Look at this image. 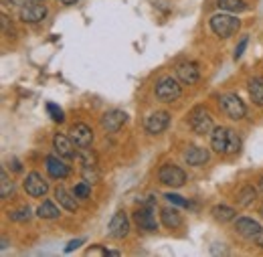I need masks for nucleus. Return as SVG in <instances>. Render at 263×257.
I'll return each instance as SVG.
<instances>
[{
    "instance_id": "f257e3e1",
    "label": "nucleus",
    "mask_w": 263,
    "mask_h": 257,
    "mask_svg": "<svg viewBox=\"0 0 263 257\" xmlns=\"http://www.w3.org/2000/svg\"><path fill=\"white\" fill-rule=\"evenodd\" d=\"M211 146L219 154H235V152L241 150V138L233 130L215 128L213 130V138H211Z\"/></svg>"
},
{
    "instance_id": "f03ea898",
    "label": "nucleus",
    "mask_w": 263,
    "mask_h": 257,
    "mask_svg": "<svg viewBox=\"0 0 263 257\" xmlns=\"http://www.w3.org/2000/svg\"><path fill=\"white\" fill-rule=\"evenodd\" d=\"M209 25H211V31L215 32L217 36L229 39V36H233L235 32L239 31L241 21H239L237 16L229 14V12H219V14H213V16H211Z\"/></svg>"
},
{
    "instance_id": "7ed1b4c3",
    "label": "nucleus",
    "mask_w": 263,
    "mask_h": 257,
    "mask_svg": "<svg viewBox=\"0 0 263 257\" xmlns=\"http://www.w3.org/2000/svg\"><path fill=\"white\" fill-rule=\"evenodd\" d=\"M154 94H156V97H158L160 101L170 103V101H176L178 97L182 96V87H180V83H178L176 79L164 77V79H160V81L156 83Z\"/></svg>"
},
{
    "instance_id": "20e7f679",
    "label": "nucleus",
    "mask_w": 263,
    "mask_h": 257,
    "mask_svg": "<svg viewBox=\"0 0 263 257\" xmlns=\"http://www.w3.org/2000/svg\"><path fill=\"white\" fill-rule=\"evenodd\" d=\"M221 107H223V112L229 116L231 120H243L245 114H247V107H245L243 99L237 96V94H225V96H221Z\"/></svg>"
},
{
    "instance_id": "39448f33",
    "label": "nucleus",
    "mask_w": 263,
    "mask_h": 257,
    "mask_svg": "<svg viewBox=\"0 0 263 257\" xmlns=\"http://www.w3.org/2000/svg\"><path fill=\"white\" fill-rule=\"evenodd\" d=\"M158 178L160 182L166 185V187H172V189H178L186 182V174L182 168L174 166V164H164L160 170H158Z\"/></svg>"
},
{
    "instance_id": "423d86ee",
    "label": "nucleus",
    "mask_w": 263,
    "mask_h": 257,
    "mask_svg": "<svg viewBox=\"0 0 263 257\" xmlns=\"http://www.w3.org/2000/svg\"><path fill=\"white\" fill-rule=\"evenodd\" d=\"M134 221L142 231H156L158 229V221L154 215V205H142L136 213H134Z\"/></svg>"
},
{
    "instance_id": "0eeeda50",
    "label": "nucleus",
    "mask_w": 263,
    "mask_h": 257,
    "mask_svg": "<svg viewBox=\"0 0 263 257\" xmlns=\"http://www.w3.org/2000/svg\"><path fill=\"white\" fill-rule=\"evenodd\" d=\"M191 128L197 132L198 136H206L211 134L215 126H213V118L209 116V112L204 107H197L191 116Z\"/></svg>"
},
{
    "instance_id": "6e6552de",
    "label": "nucleus",
    "mask_w": 263,
    "mask_h": 257,
    "mask_svg": "<svg viewBox=\"0 0 263 257\" xmlns=\"http://www.w3.org/2000/svg\"><path fill=\"white\" fill-rule=\"evenodd\" d=\"M128 122V114L124 109H109L101 116V128L105 132H118L124 124Z\"/></svg>"
},
{
    "instance_id": "1a4fd4ad",
    "label": "nucleus",
    "mask_w": 263,
    "mask_h": 257,
    "mask_svg": "<svg viewBox=\"0 0 263 257\" xmlns=\"http://www.w3.org/2000/svg\"><path fill=\"white\" fill-rule=\"evenodd\" d=\"M69 138L73 140V144L77 148H89L91 142H93V130L87 124H75L69 130Z\"/></svg>"
},
{
    "instance_id": "9d476101",
    "label": "nucleus",
    "mask_w": 263,
    "mask_h": 257,
    "mask_svg": "<svg viewBox=\"0 0 263 257\" xmlns=\"http://www.w3.org/2000/svg\"><path fill=\"white\" fill-rule=\"evenodd\" d=\"M170 124V114L168 112H154L146 118L144 128L148 134H162Z\"/></svg>"
},
{
    "instance_id": "9b49d317",
    "label": "nucleus",
    "mask_w": 263,
    "mask_h": 257,
    "mask_svg": "<svg viewBox=\"0 0 263 257\" xmlns=\"http://www.w3.org/2000/svg\"><path fill=\"white\" fill-rule=\"evenodd\" d=\"M18 14H21V21H25V23H41L47 16V8L41 2H29V4L21 6Z\"/></svg>"
},
{
    "instance_id": "f8f14e48",
    "label": "nucleus",
    "mask_w": 263,
    "mask_h": 257,
    "mask_svg": "<svg viewBox=\"0 0 263 257\" xmlns=\"http://www.w3.org/2000/svg\"><path fill=\"white\" fill-rule=\"evenodd\" d=\"M107 229H109V235H111L114 239H124V237L130 233V221H128L126 213H124V211H118V213L111 217Z\"/></svg>"
},
{
    "instance_id": "ddd939ff",
    "label": "nucleus",
    "mask_w": 263,
    "mask_h": 257,
    "mask_svg": "<svg viewBox=\"0 0 263 257\" xmlns=\"http://www.w3.org/2000/svg\"><path fill=\"white\" fill-rule=\"evenodd\" d=\"M25 191L31 194V196H34V198H39V196H45V194H47L49 185H47V180H45L39 172H31V174H27Z\"/></svg>"
},
{
    "instance_id": "4468645a",
    "label": "nucleus",
    "mask_w": 263,
    "mask_h": 257,
    "mask_svg": "<svg viewBox=\"0 0 263 257\" xmlns=\"http://www.w3.org/2000/svg\"><path fill=\"white\" fill-rule=\"evenodd\" d=\"M176 75L186 85H195L198 81V77H200L197 63H193V61H182V63L176 65Z\"/></svg>"
},
{
    "instance_id": "2eb2a0df",
    "label": "nucleus",
    "mask_w": 263,
    "mask_h": 257,
    "mask_svg": "<svg viewBox=\"0 0 263 257\" xmlns=\"http://www.w3.org/2000/svg\"><path fill=\"white\" fill-rule=\"evenodd\" d=\"M45 162H47V172L57 180H63L71 174V168L61 160V156H47Z\"/></svg>"
},
{
    "instance_id": "dca6fc26",
    "label": "nucleus",
    "mask_w": 263,
    "mask_h": 257,
    "mask_svg": "<svg viewBox=\"0 0 263 257\" xmlns=\"http://www.w3.org/2000/svg\"><path fill=\"white\" fill-rule=\"evenodd\" d=\"M73 140L71 138H67L63 134H57L55 138H53V148H55V154L57 156H61V158H73L77 152L73 150Z\"/></svg>"
},
{
    "instance_id": "f3484780",
    "label": "nucleus",
    "mask_w": 263,
    "mask_h": 257,
    "mask_svg": "<svg viewBox=\"0 0 263 257\" xmlns=\"http://www.w3.org/2000/svg\"><path fill=\"white\" fill-rule=\"evenodd\" d=\"M259 229H261V225H259L257 221L247 219V217H241V219H237V223H235V231H237L241 237H245V239H253Z\"/></svg>"
},
{
    "instance_id": "a211bd4d",
    "label": "nucleus",
    "mask_w": 263,
    "mask_h": 257,
    "mask_svg": "<svg viewBox=\"0 0 263 257\" xmlns=\"http://www.w3.org/2000/svg\"><path fill=\"white\" fill-rule=\"evenodd\" d=\"M55 198H57V203L61 205V207H65L67 211H71V213H75L77 211V196L73 191H67L65 187H57L55 189Z\"/></svg>"
},
{
    "instance_id": "6ab92c4d",
    "label": "nucleus",
    "mask_w": 263,
    "mask_h": 257,
    "mask_svg": "<svg viewBox=\"0 0 263 257\" xmlns=\"http://www.w3.org/2000/svg\"><path fill=\"white\" fill-rule=\"evenodd\" d=\"M184 160L191 166H202L209 160V150L206 148H200V146H191L186 152H184Z\"/></svg>"
},
{
    "instance_id": "aec40b11",
    "label": "nucleus",
    "mask_w": 263,
    "mask_h": 257,
    "mask_svg": "<svg viewBox=\"0 0 263 257\" xmlns=\"http://www.w3.org/2000/svg\"><path fill=\"white\" fill-rule=\"evenodd\" d=\"M211 213H213V217L217 219V221H221V223H227V221H233L235 219V209L233 207H227V205H217V207H213L211 209Z\"/></svg>"
},
{
    "instance_id": "412c9836",
    "label": "nucleus",
    "mask_w": 263,
    "mask_h": 257,
    "mask_svg": "<svg viewBox=\"0 0 263 257\" xmlns=\"http://www.w3.org/2000/svg\"><path fill=\"white\" fill-rule=\"evenodd\" d=\"M162 223H164L168 229H178L182 225V217L176 209H162Z\"/></svg>"
},
{
    "instance_id": "4be33fe9",
    "label": "nucleus",
    "mask_w": 263,
    "mask_h": 257,
    "mask_svg": "<svg viewBox=\"0 0 263 257\" xmlns=\"http://www.w3.org/2000/svg\"><path fill=\"white\" fill-rule=\"evenodd\" d=\"M249 96L255 105H263V77H255L249 81Z\"/></svg>"
},
{
    "instance_id": "5701e85b",
    "label": "nucleus",
    "mask_w": 263,
    "mask_h": 257,
    "mask_svg": "<svg viewBox=\"0 0 263 257\" xmlns=\"http://www.w3.org/2000/svg\"><path fill=\"white\" fill-rule=\"evenodd\" d=\"M36 215H39L41 219H57L61 213H59V209L55 207V203L43 200V203L39 205V209H36Z\"/></svg>"
},
{
    "instance_id": "b1692460",
    "label": "nucleus",
    "mask_w": 263,
    "mask_h": 257,
    "mask_svg": "<svg viewBox=\"0 0 263 257\" xmlns=\"http://www.w3.org/2000/svg\"><path fill=\"white\" fill-rule=\"evenodd\" d=\"M255 198H257V191H255L253 187H249V185L243 187V189L237 193V203H239L241 207H249Z\"/></svg>"
},
{
    "instance_id": "393cba45",
    "label": "nucleus",
    "mask_w": 263,
    "mask_h": 257,
    "mask_svg": "<svg viewBox=\"0 0 263 257\" xmlns=\"http://www.w3.org/2000/svg\"><path fill=\"white\" fill-rule=\"evenodd\" d=\"M217 6L225 12H243L247 8L243 0H217Z\"/></svg>"
},
{
    "instance_id": "a878e982",
    "label": "nucleus",
    "mask_w": 263,
    "mask_h": 257,
    "mask_svg": "<svg viewBox=\"0 0 263 257\" xmlns=\"http://www.w3.org/2000/svg\"><path fill=\"white\" fill-rule=\"evenodd\" d=\"M12 191H14V185H12L10 176L6 174V170L2 168L0 170V198H8L12 194Z\"/></svg>"
},
{
    "instance_id": "bb28decb",
    "label": "nucleus",
    "mask_w": 263,
    "mask_h": 257,
    "mask_svg": "<svg viewBox=\"0 0 263 257\" xmlns=\"http://www.w3.org/2000/svg\"><path fill=\"white\" fill-rule=\"evenodd\" d=\"M75 156H77V160L81 162V166H83V168H85V166H96V164H98L96 154H93L89 148H79Z\"/></svg>"
},
{
    "instance_id": "cd10ccee",
    "label": "nucleus",
    "mask_w": 263,
    "mask_h": 257,
    "mask_svg": "<svg viewBox=\"0 0 263 257\" xmlns=\"http://www.w3.org/2000/svg\"><path fill=\"white\" fill-rule=\"evenodd\" d=\"M10 219L16 221V223H25V221L31 219V209H29V207H23V209H18V211H12V213H10Z\"/></svg>"
},
{
    "instance_id": "c85d7f7f",
    "label": "nucleus",
    "mask_w": 263,
    "mask_h": 257,
    "mask_svg": "<svg viewBox=\"0 0 263 257\" xmlns=\"http://www.w3.org/2000/svg\"><path fill=\"white\" fill-rule=\"evenodd\" d=\"M73 193L77 198H89L91 196V187H89V182H79V185H75V189H73Z\"/></svg>"
},
{
    "instance_id": "c756f323",
    "label": "nucleus",
    "mask_w": 263,
    "mask_h": 257,
    "mask_svg": "<svg viewBox=\"0 0 263 257\" xmlns=\"http://www.w3.org/2000/svg\"><path fill=\"white\" fill-rule=\"evenodd\" d=\"M47 112H49V116H51V120L53 122H63L65 120V116H63V109L61 107H57L55 103H47Z\"/></svg>"
},
{
    "instance_id": "7c9ffc66",
    "label": "nucleus",
    "mask_w": 263,
    "mask_h": 257,
    "mask_svg": "<svg viewBox=\"0 0 263 257\" xmlns=\"http://www.w3.org/2000/svg\"><path fill=\"white\" fill-rule=\"evenodd\" d=\"M83 178H85V182H89V185L98 182L99 180L98 168H96V166H85V168H83Z\"/></svg>"
},
{
    "instance_id": "2f4dec72",
    "label": "nucleus",
    "mask_w": 263,
    "mask_h": 257,
    "mask_svg": "<svg viewBox=\"0 0 263 257\" xmlns=\"http://www.w3.org/2000/svg\"><path fill=\"white\" fill-rule=\"evenodd\" d=\"M164 196L168 198V200H170V203H172V205H178V207H193V205H191V203H189L186 198H182L180 194L168 193V194H164Z\"/></svg>"
},
{
    "instance_id": "473e14b6",
    "label": "nucleus",
    "mask_w": 263,
    "mask_h": 257,
    "mask_svg": "<svg viewBox=\"0 0 263 257\" xmlns=\"http://www.w3.org/2000/svg\"><path fill=\"white\" fill-rule=\"evenodd\" d=\"M247 43H249V36H243V39H241V43H239V45H237V49H235V61H237V59H241V55L245 53Z\"/></svg>"
},
{
    "instance_id": "72a5a7b5",
    "label": "nucleus",
    "mask_w": 263,
    "mask_h": 257,
    "mask_svg": "<svg viewBox=\"0 0 263 257\" xmlns=\"http://www.w3.org/2000/svg\"><path fill=\"white\" fill-rule=\"evenodd\" d=\"M83 241H85V239H73V241H69V243H67V247H65V253H71L73 249H77Z\"/></svg>"
},
{
    "instance_id": "f704fd0d",
    "label": "nucleus",
    "mask_w": 263,
    "mask_h": 257,
    "mask_svg": "<svg viewBox=\"0 0 263 257\" xmlns=\"http://www.w3.org/2000/svg\"><path fill=\"white\" fill-rule=\"evenodd\" d=\"M29 2H33V0H4V4H14V6H25Z\"/></svg>"
},
{
    "instance_id": "c9c22d12",
    "label": "nucleus",
    "mask_w": 263,
    "mask_h": 257,
    "mask_svg": "<svg viewBox=\"0 0 263 257\" xmlns=\"http://www.w3.org/2000/svg\"><path fill=\"white\" fill-rule=\"evenodd\" d=\"M253 241H255V245L263 247V229H259V231H257V235L253 237Z\"/></svg>"
},
{
    "instance_id": "e433bc0d",
    "label": "nucleus",
    "mask_w": 263,
    "mask_h": 257,
    "mask_svg": "<svg viewBox=\"0 0 263 257\" xmlns=\"http://www.w3.org/2000/svg\"><path fill=\"white\" fill-rule=\"evenodd\" d=\"M61 4H65V6H71V4H77L79 0H59Z\"/></svg>"
},
{
    "instance_id": "4c0bfd02",
    "label": "nucleus",
    "mask_w": 263,
    "mask_h": 257,
    "mask_svg": "<svg viewBox=\"0 0 263 257\" xmlns=\"http://www.w3.org/2000/svg\"><path fill=\"white\" fill-rule=\"evenodd\" d=\"M259 191H261V193H263V176H261V178H259Z\"/></svg>"
},
{
    "instance_id": "58836bf2",
    "label": "nucleus",
    "mask_w": 263,
    "mask_h": 257,
    "mask_svg": "<svg viewBox=\"0 0 263 257\" xmlns=\"http://www.w3.org/2000/svg\"><path fill=\"white\" fill-rule=\"evenodd\" d=\"M33 2H43V0H33Z\"/></svg>"
},
{
    "instance_id": "ea45409f",
    "label": "nucleus",
    "mask_w": 263,
    "mask_h": 257,
    "mask_svg": "<svg viewBox=\"0 0 263 257\" xmlns=\"http://www.w3.org/2000/svg\"><path fill=\"white\" fill-rule=\"evenodd\" d=\"M259 213H261V217H263V207H261V211H259Z\"/></svg>"
}]
</instances>
